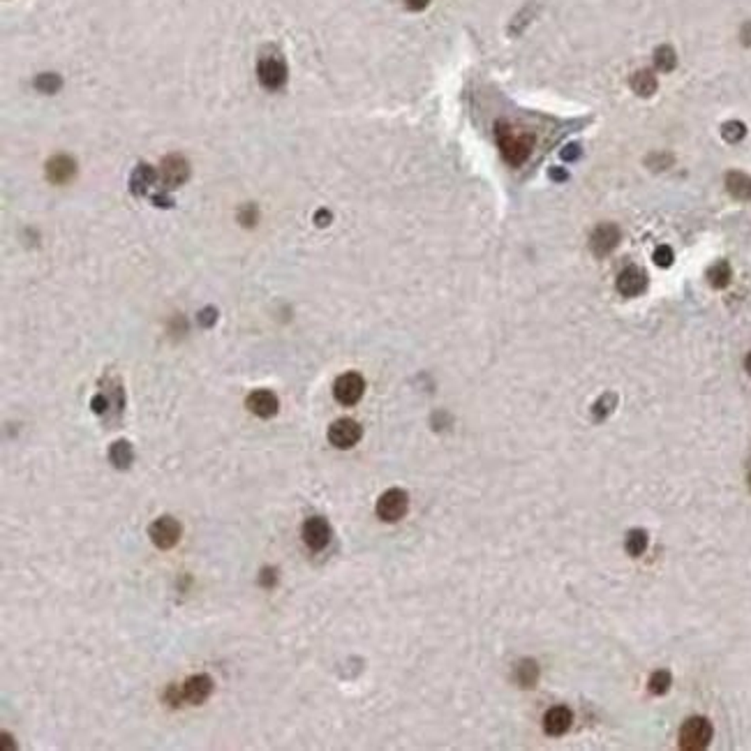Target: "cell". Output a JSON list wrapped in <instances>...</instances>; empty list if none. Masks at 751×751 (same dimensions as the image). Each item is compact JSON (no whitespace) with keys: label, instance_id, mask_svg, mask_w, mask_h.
Instances as JSON below:
<instances>
[{"label":"cell","instance_id":"15","mask_svg":"<svg viewBox=\"0 0 751 751\" xmlns=\"http://www.w3.org/2000/svg\"><path fill=\"white\" fill-rule=\"evenodd\" d=\"M213 693V679L208 675H192L183 684V698L192 705H201L204 700H208V696Z\"/></svg>","mask_w":751,"mask_h":751},{"label":"cell","instance_id":"39","mask_svg":"<svg viewBox=\"0 0 751 751\" xmlns=\"http://www.w3.org/2000/svg\"><path fill=\"white\" fill-rule=\"evenodd\" d=\"M749 484H751V477H749Z\"/></svg>","mask_w":751,"mask_h":751},{"label":"cell","instance_id":"8","mask_svg":"<svg viewBox=\"0 0 751 751\" xmlns=\"http://www.w3.org/2000/svg\"><path fill=\"white\" fill-rule=\"evenodd\" d=\"M300 534H303V541L310 550H324L331 541V525L326 523V518L312 516L300 527Z\"/></svg>","mask_w":751,"mask_h":751},{"label":"cell","instance_id":"23","mask_svg":"<svg viewBox=\"0 0 751 751\" xmlns=\"http://www.w3.org/2000/svg\"><path fill=\"white\" fill-rule=\"evenodd\" d=\"M707 280L715 289H724L726 284L731 282V266L726 262H717L712 268L707 271Z\"/></svg>","mask_w":751,"mask_h":751},{"label":"cell","instance_id":"35","mask_svg":"<svg viewBox=\"0 0 751 751\" xmlns=\"http://www.w3.org/2000/svg\"><path fill=\"white\" fill-rule=\"evenodd\" d=\"M314 222H317V227H326L331 222V213L328 211H317V218H314Z\"/></svg>","mask_w":751,"mask_h":751},{"label":"cell","instance_id":"27","mask_svg":"<svg viewBox=\"0 0 751 751\" xmlns=\"http://www.w3.org/2000/svg\"><path fill=\"white\" fill-rule=\"evenodd\" d=\"M613 407H615V395L606 393V395H601V398L597 400V405L592 407V414H594L597 421H604V418L613 412Z\"/></svg>","mask_w":751,"mask_h":751},{"label":"cell","instance_id":"30","mask_svg":"<svg viewBox=\"0 0 751 751\" xmlns=\"http://www.w3.org/2000/svg\"><path fill=\"white\" fill-rule=\"evenodd\" d=\"M559 157H562V160H566V162L578 160V157H580V146H578V144H569V146H564V148H562V153H559Z\"/></svg>","mask_w":751,"mask_h":751},{"label":"cell","instance_id":"6","mask_svg":"<svg viewBox=\"0 0 751 751\" xmlns=\"http://www.w3.org/2000/svg\"><path fill=\"white\" fill-rule=\"evenodd\" d=\"M148 536L160 550H169L178 543L180 539V525L176 518L171 516H162L157 518L153 525L148 527Z\"/></svg>","mask_w":751,"mask_h":751},{"label":"cell","instance_id":"3","mask_svg":"<svg viewBox=\"0 0 751 751\" xmlns=\"http://www.w3.org/2000/svg\"><path fill=\"white\" fill-rule=\"evenodd\" d=\"M712 740V724L703 717L686 719L679 729V749L684 751H700Z\"/></svg>","mask_w":751,"mask_h":751},{"label":"cell","instance_id":"20","mask_svg":"<svg viewBox=\"0 0 751 751\" xmlns=\"http://www.w3.org/2000/svg\"><path fill=\"white\" fill-rule=\"evenodd\" d=\"M516 679L520 686H525V689L534 686L536 679H539V666H536V661H532V659L520 661V666L516 668Z\"/></svg>","mask_w":751,"mask_h":751},{"label":"cell","instance_id":"9","mask_svg":"<svg viewBox=\"0 0 751 751\" xmlns=\"http://www.w3.org/2000/svg\"><path fill=\"white\" fill-rule=\"evenodd\" d=\"M620 239H622L620 227L611 225V222H604V225H599L594 232H592L590 248H592V252H594L597 257H606V255H611L615 248H618Z\"/></svg>","mask_w":751,"mask_h":751},{"label":"cell","instance_id":"14","mask_svg":"<svg viewBox=\"0 0 751 751\" xmlns=\"http://www.w3.org/2000/svg\"><path fill=\"white\" fill-rule=\"evenodd\" d=\"M571 724H573V715H571V710H569L566 705L550 707L548 712H545V717H543V731L548 735H552V738L564 735L569 729H571Z\"/></svg>","mask_w":751,"mask_h":751},{"label":"cell","instance_id":"7","mask_svg":"<svg viewBox=\"0 0 751 751\" xmlns=\"http://www.w3.org/2000/svg\"><path fill=\"white\" fill-rule=\"evenodd\" d=\"M363 434V428L354 421V418H338V421L328 428V441L335 448H352L359 444Z\"/></svg>","mask_w":751,"mask_h":751},{"label":"cell","instance_id":"17","mask_svg":"<svg viewBox=\"0 0 751 751\" xmlns=\"http://www.w3.org/2000/svg\"><path fill=\"white\" fill-rule=\"evenodd\" d=\"M726 190L738 199H751V176L745 171L726 173Z\"/></svg>","mask_w":751,"mask_h":751},{"label":"cell","instance_id":"37","mask_svg":"<svg viewBox=\"0 0 751 751\" xmlns=\"http://www.w3.org/2000/svg\"><path fill=\"white\" fill-rule=\"evenodd\" d=\"M93 409H95L98 414L105 412V409H107V398H102V395H95V398H93Z\"/></svg>","mask_w":751,"mask_h":751},{"label":"cell","instance_id":"33","mask_svg":"<svg viewBox=\"0 0 751 751\" xmlns=\"http://www.w3.org/2000/svg\"><path fill=\"white\" fill-rule=\"evenodd\" d=\"M405 5H407V10L421 12V10H425V7L430 5V0H405Z\"/></svg>","mask_w":751,"mask_h":751},{"label":"cell","instance_id":"24","mask_svg":"<svg viewBox=\"0 0 751 751\" xmlns=\"http://www.w3.org/2000/svg\"><path fill=\"white\" fill-rule=\"evenodd\" d=\"M60 86H62V79H60L56 72H44V74H39V77L35 79V88H37L39 93H46V95L58 93Z\"/></svg>","mask_w":751,"mask_h":751},{"label":"cell","instance_id":"36","mask_svg":"<svg viewBox=\"0 0 751 751\" xmlns=\"http://www.w3.org/2000/svg\"><path fill=\"white\" fill-rule=\"evenodd\" d=\"M740 39H742V44H745V46H751V21H749V23H745V26H742Z\"/></svg>","mask_w":751,"mask_h":751},{"label":"cell","instance_id":"29","mask_svg":"<svg viewBox=\"0 0 751 751\" xmlns=\"http://www.w3.org/2000/svg\"><path fill=\"white\" fill-rule=\"evenodd\" d=\"M164 700H167L171 707H178V705H180V703H183V700H185V698H183V686H180V689H178V686H176V684H171V686H169V689H167V691H164Z\"/></svg>","mask_w":751,"mask_h":751},{"label":"cell","instance_id":"32","mask_svg":"<svg viewBox=\"0 0 751 751\" xmlns=\"http://www.w3.org/2000/svg\"><path fill=\"white\" fill-rule=\"evenodd\" d=\"M218 319V310H215V307H206V310H204L201 314H199V321H201V326H211V324L213 321H215Z\"/></svg>","mask_w":751,"mask_h":751},{"label":"cell","instance_id":"21","mask_svg":"<svg viewBox=\"0 0 751 751\" xmlns=\"http://www.w3.org/2000/svg\"><path fill=\"white\" fill-rule=\"evenodd\" d=\"M654 65H657V69H661V72H670V69H675L677 53H675L673 46H668V44L659 46V49L654 51Z\"/></svg>","mask_w":751,"mask_h":751},{"label":"cell","instance_id":"28","mask_svg":"<svg viewBox=\"0 0 751 751\" xmlns=\"http://www.w3.org/2000/svg\"><path fill=\"white\" fill-rule=\"evenodd\" d=\"M673 250L668 248V245H659L657 250H654V264L661 266V268H668L670 264H673Z\"/></svg>","mask_w":751,"mask_h":751},{"label":"cell","instance_id":"38","mask_svg":"<svg viewBox=\"0 0 751 751\" xmlns=\"http://www.w3.org/2000/svg\"><path fill=\"white\" fill-rule=\"evenodd\" d=\"M745 366H747V373L751 375V354H749V357H747V361H745Z\"/></svg>","mask_w":751,"mask_h":751},{"label":"cell","instance_id":"25","mask_svg":"<svg viewBox=\"0 0 751 751\" xmlns=\"http://www.w3.org/2000/svg\"><path fill=\"white\" fill-rule=\"evenodd\" d=\"M670 682H673V677H670L668 670H657V673H652V677H650V691L654 696H663L670 689Z\"/></svg>","mask_w":751,"mask_h":751},{"label":"cell","instance_id":"10","mask_svg":"<svg viewBox=\"0 0 751 751\" xmlns=\"http://www.w3.org/2000/svg\"><path fill=\"white\" fill-rule=\"evenodd\" d=\"M160 180L167 187H176L183 185L190 178V164L183 155H167L160 164Z\"/></svg>","mask_w":751,"mask_h":751},{"label":"cell","instance_id":"31","mask_svg":"<svg viewBox=\"0 0 751 751\" xmlns=\"http://www.w3.org/2000/svg\"><path fill=\"white\" fill-rule=\"evenodd\" d=\"M241 222L245 225V227H252V225H255V220H257V208L255 206H245L243 211H241Z\"/></svg>","mask_w":751,"mask_h":751},{"label":"cell","instance_id":"2","mask_svg":"<svg viewBox=\"0 0 751 751\" xmlns=\"http://www.w3.org/2000/svg\"><path fill=\"white\" fill-rule=\"evenodd\" d=\"M287 62L280 53H262L257 60V79L266 91H280L287 84Z\"/></svg>","mask_w":751,"mask_h":751},{"label":"cell","instance_id":"22","mask_svg":"<svg viewBox=\"0 0 751 751\" xmlns=\"http://www.w3.org/2000/svg\"><path fill=\"white\" fill-rule=\"evenodd\" d=\"M627 552L631 557H640L647 548V532L645 529H631L627 534Z\"/></svg>","mask_w":751,"mask_h":751},{"label":"cell","instance_id":"12","mask_svg":"<svg viewBox=\"0 0 751 751\" xmlns=\"http://www.w3.org/2000/svg\"><path fill=\"white\" fill-rule=\"evenodd\" d=\"M248 409L252 414H257L259 418H271L278 414L280 409V400L278 395H275L273 391H266V389H259V391H252L248 395Z\"/></svg>","mask_w":751,"mask_h":751},{"label":"cell","instance_id":"5","mask_svg":"<svg viewBox=\"0 0 751 751\" xmlns=\"http://www.w3.org/2000/svg\"><path fill=\"white\" fill-rule=\"evenodd\" d=\"M363 391H366V379H363L359 373H345L335 379L333 384V395L340 405L350 407L357 405V402L363 398Z\"/></svg>","mask_w":751,"mask_h":751},{"label":"cell","instance_id":"11","mask_svg":"<svg viewBox=\"0 0 751 751\" xmlns=\"http://www.w3.org/2000/svg\"><path fill=\"white\" fill-rule=\"evenodd\" d=\"M77 176V160L72 155H53L46 162V178L56 185H65Z\"/></svg>","mask_w":751,"mask_h":751},{"label":"cell","instance_id":"18","mask_svg":"<svg viewBox=\"0 0 751 751\" xmlns=\"http://www.w3.org/2000/svg\"><path fill=\"white\" fill-rule=\"evenodd\" d=\"M657 77H654L650 69H640L634 77H631V88H634L636 95L640 98H650V95L657 93Z\"/></svg>","mask_w":751,"mask_h":751},{"label":"cell","instance_id":"4","mask_svg":"<svg viewBox=\"0 0 751 751\" xmlns=\"http://www.w3.org/2000/svg\"><path fill=\"white\" fill-rule=\"evenodd\" d=\"M409 509V495L400 488H391L377 500V516L386 523H398Z\"/></svg>","mask_w":751,"mask_h":751},{"label":"cell","instance_id":"19","mask_svg":"<svg viewBox=\"0 0 751 751\" xmlns=\"http://www.w3.org/2000/svg\"><path fill=\"white\" fill-rule=\"evenodd\" d=\"M109 460H112L114 467H118V470H128L134 460V448L130 441H125V439L116 441V444L109 448Z\"/></svg>","mask_w":751,"mask_h":751},{"label":"cell","instance_id":"13","mask_svg":"<svg viewBox=\"0 0 751 751\" xmlns=\"http://www.w3.org/2000/svg\"><path fill=\"white\" fill-rule=\"evenodd\" d=\"M647 289V273L638 266H627L618 275V291L622 296H638Z\"/></svg>","mask_w":751,"mask_h":751},{"label":"cell","instance_id":"1","mask_svg":"<svg viewBox=\"0 0 751 751\" xmlns=\"http://www.w3.org/2000/svg\"><path fill=\"white\" fill-rule=\"evenodd\" d=\"M495 139H497V146H500V150H502L504 160H507L509 164H513V167L523 164L529 157V153H532V148H534V134L513 128L509 121H497Z\"/></svg>","mask_w":751,"mask_h":751},{"label":"cell","instance_id":"26","mask_svg":"<svg viewBox=\"0 0 751 751\" xmlns=\"http://www.w3.org/2000/svg\"><path fill=\"white\" fill-rule=\"evenodd\" d=\"M745 134H747V128L740 121H729L722 128V137L729 141V144H738V141L745 139Z\"/></svg>","mask_w":751,"mask_h":751},{"label":"cell","instance_id":"16","mask_svg":"<svg viewBox=\"0 0 751 751\" xmlns=\"http://www.w3.org/2000/svg\"><path fill=\"white\" fill-rule=\"evenodd\" d=\"M157 176H160V173H157L153 167H150V164L141 162L139 167L134 169L132 178H130V190H132V194L144 197V194H146V190H148V185H153L155 180H157Z\"/></svg>","mask_w":751,"mask_h":751},{"label":"cell","instance_id":"34","mask_svg":"<svg viewBox=\"0 0 751 751\" xmlns=\"http://www.w3.org/2000/svg\"><path fill=\"white\" fill-rule=\"evenodd\" d=\"M550 178H555L557 183H564V180L569 178V173H566L562 167H552V169H550Z\"/></svg>","mask_w":751,"mask_h":751}]
</instances>
